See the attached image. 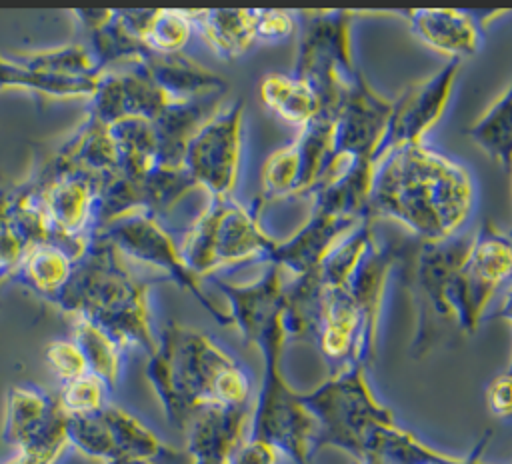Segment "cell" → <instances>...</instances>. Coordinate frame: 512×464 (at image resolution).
<instances>
[{"instance_id":"cell-9","label":"cell","mask_w":512,"mask_h":464,"mask_svg":"<svg viewBox=\"0 0 512 464\" xmlns=\"http://www.w3.org/2000/svg\"><path fill=\"white\" fill-rule=\"evenodd\" d=\"M512 276V240L490 224L472 234L468 252L450 278L446 298L462 334H474L496 288Z\"/></svg>"},{"instance_id":"cell-14","label":"cell","mask_w":512,"mask_h":464,"mask_svg":"<svg viewBox=\"0 0 512 464\" xmlns=\"http://www.w3.org/2000/svg\"><path fill=\"white\" fill-rule=\"evenodd\" d=\"M458 70L460 62L448 60L440 70L408 84L400 96L392 100V110L378 158L400 146L422 144V138L440 122L448 108Z\"/></svg>"},{"instance_id":"cell-7","label":"cell","mask_w":512,"mask_h":464,"mask_svg":"<svg viewBox=\"0 0 512 464\" xmlns=\"http://www.w3.org/2000/svg\"><path fill=\"white\" fill-rule=\"evenodd\" d=\"M470 240L472 236H452L444 242H402L398 266L416 312V332L410 346L416 358L426 356L448 336L460 332L446 290L468 252Z\"/></svg>"},{"instance_id":"cell-4","label":"cell","mask_w":512,"mask_h":464,"mask_svg":"<svg viewBox=\"0 0 512 464\" xmlns=\"http://www.w3.org/2000/svg\"><path fill=\"white\" fill-rule=\"evenodd\" d=\"M146 378L168 422L178 430L200 408L244 404L250 394L242 366L210 336L178 322L162 328L158 348L146 362Z\"/></svg>"},{"instance_id":"cell-43","label":"cell","mask_w":512,"mask_h":464,"mask_svg":"<svg viewBox=\"0 0 512 464\" xmlns=\"http://www.w3.org/2000/svg\"><path fill=\"white\" fill-rule=\"evenodd\" d=\"M60 458V452H16L4 464H56Z\"/></svg>"},{"instance_id":"cell-6","label":"cell","mask_w":512,"mask_h":464,"mask_svg":"<svg viewBox=\"0 0 512 464\" xmlns=\"http://www.w3.org/2000/svg\"><path fill=\"white\" fill-rule=\"evenodd\" d=\"M262 204V198L254 200L252 206L240 204L234 196H212L208 200L182 244H178L194 276L202 280L226 266L270 260L276 240L260 224Z\"/></svg>"},{"instance_id":"cell-23","label":"cell","mask_w":512,"mask_h":464,"mask_svg":"<svg viewBox=\"0 0 512 464\" xmlns=\"http://www.w3.org/2000/svg\"><path fill=\"white\" fill-rule=\"evenodd\" d=\"M152 80L170 96L172 102H188L214 94H226V80L214 70L192 60L184 52L156 54L146 50L140 60Z\"/></svg>"},{"instance_id":"cell-39","label":"cell","mask_w":512,"mask_h":464,"mask_svg":"<svg viewBox=\"0 0 512 464\" xmlns=\"http://www.w3.org/2000/svg\"><path fill=\"white\" fill-rule=\"evenodd\" d=\"M46 360L54 376L66 384L88 374V364L74 340H54L46 348Z\"/></svg>"},{"instance_id":"cell-20","label":"cell","mask_w":512,"mask_h":464,"mask_svg":"<svg viewBox=\"0 0 512 464\" xmlns=\"http://www.w3.org/2000/svg\"><path fill=\"white\" fill-rule=\"evenodd\" d=\"M502 12H470V10H400L394 16L402 18L410 32L428 48L462 60L474 56L482 46V26Z\"/></svg>"},{"instance_id":"cell-49","label":"cell","mask_w":512,"mask_h":464,"mask_svg":"<svg viewBox=\"0 0 512 464\" xmlns=\"http://www.w3.org/2000/svg\"><path fill=\"white\" fill-rule=\"evenodd\" d=\"M510 176H512V174H510Z\"/></svg>"},{"instance_id":"cell-37","label":"cell","mask_w":512,"mask_h":464,"mask_svg":"<svg viewBox=\"0 0 512 464\" xmlns=\"http://www.w3.org/2000/svg\"><path fill=\"white\" fill-rule=\"evenodd\" d=\"M104 396L106 384L98 376L88 372L72 382L62 384L58 400L68 416H82L102 410L108 404Z\"/></svg>"},{"instance_id":"cell-34","label":"cell","mask_w":512,"mask_h":464,"mask_svg":"<svg viewBox=\"0 0 512 464\" xmlns=\"http://www.w3.org/2000/svg\"><path fill=\"white\" fill-rule=\"evenodd\" d=\"M74 344L80 348L88 372L98 376L106 388H116L122 372V348L96 324L74 318Z\"/></svg>"},{"instance_id":"cell-47","label":"cell","mask_w":512,"mask_h":464,"mask_svg":"<svg viewBox=\"0 0 512 464\" xmlns=\"http://www.w3.org/2000/svg\"><path fill=\"white\" fill-rule=\"evenodd\" d=\"M356 464H376V462H372V460H362V462H356Z\"/></svg>"},{"instance_id":"cell-8","label":"cell","mask_w":512,"mask_h":464,"mask_svg":"<svg viewBox=\"0 0 512 464\" xmlns=\"http://www.w3.org/2000/svg\"><path fill=\"white\" fill-rule=\"evenodd\" d=\"M350 10H306L298 14L300 34L292 74L320 98L322 114L332 116L360 70L352 60Z\"/></svg>"},{"instance_id":"cell-25","label":"cell","mask_w":512,"mask_h":464,"mask_svg":"<svg viewBox=\"0 0 512 464\" xmlns=\"http://www.w3.org/2000/svg\"><path fill=\"white\" fill-rule=\"evenodd\" d=\"M222 100L224 94H214L188 102H172L152 122L160 166H182L190 138L222 106Z\"/></svg>"},{"instance_id":"cell-28","label":"cell","mask_w":512,"mask_h":464,"mask_svg":"<svg viewBox=\"0 0 512 464\" xmlns=\"http://www.w3.org/2000/svg\"><path fill=\"white\" fill-rule=\"evenodd\" d=\"M260 100L280 120L298 130L322 114L318 94L298 76L284 72H270L260 82Z\"/></svg>"},{"instance_id":"cell-17","label":"cell","mask_w":512,"mask_h":464,"mask_svg":"<svg viewBox=\"0 0 512 464\" xmlns=\"http://www.w3.org/2000/svg\"><path fill=\"white\" fill-rule=\"evenodd\" d=\"M170 96L152 80L142 64L104 70L90 96V118L110 126L126 118L154 122L168 106Z\"/></svg>"},{"instance_id":"cell-3","label":"cell","mask_w":512,"mask_h":464,"mask_svg":"<svg viewBox=\"0 0 512 464\" xmlns=\"http://www.w3.org/2000/svg\"><path fill=\"white\" fill-rule=\"evenodd\" d=\"M154 282L156 278L134 276L128 260L108 238L90 234L84 254L72 264L68 282L50 302L72 318L90 320L122 350L134 346L150 356L158 348L150 316Z\"/></svg>"},{"instance_id":"cell-12","label":"cell","mask_w":512,"mask_h":464,"mask_svg":"<svg viewBox=\"0 0 512 464\" xmlns=\"http://www.w3.org/2000/svg\"><path fill=\"white\" fill-rule=\"evenodd\" d=\"M244 102L222 104L190 138L182 166L198 188L212 196H232L240 174Z\"/></svg>"},{"instance_id":"cell-26","label":"cell","mask_w":512,"mask_h":464,"mask_svg":"<svg viewBox=\"0 0 512 464\" xmlns=\"http://www.w3.org/2000/svg\"><path fill=\"white\" fill-rule=\"evenodd\" d=\"M326 302V286L320 270L294 276L282 288V324L288 340L314 344L322 310Z\"/></svg>"},{"instance_id":"cell-11","label":"cell","mask_w":512,"mask_h":464,"mask_svg":"<svg viewBox=\"0 0 512 464\" xmlns=\"http://www.w3.org/2000/svg\"><path fill=\"white\" fill-rule=\"evenodd\" d=\"M108 238L126 260H136L140 264L160 268L168 278H172L182 290L190 292L200 306L222 326L232 324L228 312L220 310L204 292L200 278L192 274L186 266L180 246L160 224V220L150 212H134L126 218L112 222L110 226L92 232Z\"/></svg>"},{"instance_id":"cell-36","label":"cell","mask_w":512,"mask_h":464,"mask_svg":"<svg viewBox=\"0 0 512 464\" xmlns=\"http://www.w3.org/2000/svg\"><path fill=\"white\" fill-rule=\"evenodd\" d=\"M192 30L188 10H150L142 44L156 54H178L188 44Z\"/></svg>"},{"instance_id":"cell-2","label":"cell","mask_w":512,"mask_h":464,"mask_svg":"<svg viewBox=\"0 0 512 464\" xmlns=\"http://www.w3.org/2000/svg\"><path fill=\"white\" fill-rule=\"evenodd\" d=\"M472 204L468 170L426 144L394 148L374 164L368 216L390 218L416 240L444 242L456 236Z\"/></svg>"},{"instance_id":"cell-38","label":"cell","mask_w":512,"mask_h":464,"mask_svg":"<svg viewBox=\"0 0 512 464\" xmlns=\"http://www.w3.org/2000/svg\"><path fill=\"white\" fill-rule=\"evenodd\" d=\"M254 40L262 44H280L298 30V16L288 10H252Z\"/></svg>"},{"instance_id":"cell-27","label":"cell","mask_w":512,"mask_h":464,"mask_svg":"<svg viewBox=\"0 0 512 464\" xmlns=\"http://www.w3.org/2000/svg\"><path fill=\"white\" fill-rule=\"evenodd\" d=\"M194 30L224 60L244 56L254 44L252 10H188Z\"/></svg>"},{"instance_id":"cell-32","label":"cell","mask_w":512,"mask_h":464,"mask_svg":"<svg viewBox=\"0 0 512 464\" xmlns=\"http://www.w3.org/2000/svg\"><path fill=\"white\" fill-rule=\"evenodd\" d=\"M100 414L108 426V432L114 444V452H116L114 460L118 458L160 460L170 452L162 444V440L128 410L116 404H106L100 410Z\"/></svg>"},{"instance_id":"cell-45","label":"cell","mask_w":512,"mask_h":464,"mask_svg":"<svg viewBox=\"0 0 512 464\" xmlns=\"http://www.w3.org/2000/svg\"><path fill=\"white\" fill-rule=\"evenodd\" d=\"M498 316L504 318V320H508V322L512 324V290H510V292L506 294V298L502 300L500 310H498Z\"/></svg>"},{"instance_id":"cell-33","label":"cell","mask_w":512,"mask_h":464,"mask_svg":"<svg viewBox=\"0 0 512 464\" xmlns=\"http://www.w3.org/2000/svg\"><path fill=\"white\" fill-rule=\"evenodd\" d=\"M74 260L52 244L32 248L22 260L16 278L48 302L62 290L72 272Z\"/></svg>"},{"instance_id":"cell-40","label":"cell","mask_w":512,"mask_h":464,"mask_svg":"<svg viewBox=\"0 0 512 464\" xmlns=\"http://www.w3.org/2000/svg\"><path fill=\"white\" fill-rule=\"evenodd\" d=\"M486 402L494 416H512V374L504 372L488 384Z\"/></svg>"},{"instance_id":"cell-29","label":"cell","mask_w":512,"mask_h":464,"mask_svg":"<svg viewBox=\"0 0 512 464\" xmlns=\"http://www.w3.org/2000/svg\"><path fill=\"white\" fill-rule=\"evenodd\" d=\"M470 140L512 174V80L466 130Z\"/></svg>"},{"instance_id":"cell-21","label":"cell","mask_w":512,"mask_h":464,"mask_svg":"<svg viewBox=\"0 0 512 464\" xmlns=\"http://www.w3.org/2000/svg\"><path fill=\"white\" fill-rule=\"evenodd\" d=\"M362 220L342 218L324 210L312 208L310 216L302 226L284 240H276L268 264L278 266L280 270H290L294 276L306 274L318 268L330 250L352 232Z\"/></svg>"},{"instance_id":"cell-31","label":"cell","mask_w":512,"mask_h":464,"mask_svg":"<svg viewBox=\"0 0 512 464\" xmlns=\"http://www.w3.org/2000/svg\"><path fill=\"white\" fill-rule=\"evenodd\" d=\"M102 74V72H100ZM98 76L94 78H64L28 68L0 54V90H28L48 98H90L96 90Z\"/></svg>"},{"instance_id":"cell-48","label":"cell","mask_w":512,"mask_h":464,"mask_svg":"<svg viewBox=\"0 0 512 464\" xmlns=\"http://www.w3.org/2000/svg\"><path fill=\"white\" fill-rule=\"evenodd\" d=\"M508 374H512V358H510V364H508V370H506Z\"/></svg>"},{"instance_id":"cell-18","label":"cell","mask_w":512,"mask_h":464,"mask_svg":"<svg viewBox=\"0 0 512 464\" xmlns=\"http://www.w3.org/2000/svg\"><path fill=\"white\" fill-rule=\"evenodd\" d=\"M402 252V242H384L380 244L376 238L366 248L350 276L344 280L342 288L350 296L356 312L360 316L362 338L358 364L368 368L374 360L376 352V336H378V318L386 292L388 278L392 270L398 266Z\"/></svg>"},{"instance_id":"cell-1","label":"cell","mask_w":512,"mask_h":464,"mask_svg":"<svg viewBox=\"0 0 512 464\" xmlns=\"http://www.w3.org/2000/svg\"><path fill=\"white\" fill-rule=\"evenodd\" d=\"M216 286L230 304V322L246 342L260 350L264 360L248 440L270 446L294 464H312L316 422L282 370L284 344L288 342L282 324V270L270 266L254 282H216Z\"/></svg>"},{"instance_id":"cell-10","label":"cell","mask_w":512,"mask_h":464,"mask_svg":"<svg viewBox=\"0 0 512 464\" xmlns=\"http://www.w3.org/2000/svg\"><path fill=\"white\" fill-rule=\"evenodd\" d=\"M340 164L334 158V118L320 114L298 130V136L274 150L262 166V200L310 194Z\"/></svg>"},{"instance_id":"cell-13","label":"cell","mask_w":512,"mask_h":464,"mask_svg":"<svg viewBox=\"0 0 512 464\" xmlns=\"http://www.w3.org/2000/svg\"><path fill=\"white\" fill-rule=\"evenodd\" d=\"M2 440L16 452L68 450V414L58 396L34 386H12L6 396Z\"/></svg>"},{"instance_id":"cell-5","label":"cell","mask_w":512,"mask_h":464,"mask_svg":"<svg viewBox=\"0 0 512 464\" xmlns=\"http://www.w3.org/2000/svg\"><path fill=\"white\" fill-rule=\"evenodd\" d=\"M300 400L316 422L314 452L334 446L350 454L356 462L372 434L394 420L392 410L376 400L366 380L362 364H346L310 392H300Z\"/></svg>"},{"instance_id":"cell-44","label":"cell","mask_w":512,"mask_h":464,"mask_svg":"<svg viewBox=\"0 0 512 464\" xmlns=\"http://www.w3.org/2000/svg\"><path fill=\"white\" fill-rule=\"evenodd\" d=\"M488 440H490V432H486V434L478 440V444L472 448V452H470L468 456H464V458H454V456H452V458H450L448 462H444V464H484L482 452H484Z\"/></svg>"},{"instance_id":"cell-35","label":"cell","mask_w":512,"mask_h":464,"mask_svg":"<svg viewBox=\"0 0 512 464\" xmlns=\"http://www.w3.org/2000/svg\"><path fill=\"white\" fill-rule=\"evenodd\" d=\"M144 210L156 218L172 210L182 198H186L198 186L188 176L184 166H160L156 164L142 180H138Z\"/></svg>"},{"instance_id":"cell-46","label":"cell","mask_w":512,"mask_h":464,"mask_svg":"<svg viewBox=\"0 0 512 464\" xmlns=\"http://www.w3.org/2000/svg\"><path fill=\"white\" fill-rule=\"evenodd\" d=\"M106 464H162V462L150 460V458H118V460H110Z\"/></svg>"},{"instance_id":"cell-24","label":"cell","mask_w":512,"mask_h":464,"mask_svg":"<svg viewBox=\"0 0 512 464\" xmlns=\"http://www.w3.org/2000/svg\"><path fill=\"white\" fill-rule=\"evenodd\" d=\"M374 160H344L336 172L312 192V208L342 218L364 220L368 216V200L372 190Z\"/></svg>"},{"instance_id":"cell-41","label":"cell","mask_w":512,"mask_h":464,"mask_svg":"<svg viewBox=\"0 0 512 464\" xmlns=\"http://www.w3.org/2000/svg\"><path fill=\"white\" fill-rule=\"evenodd\" d=\"M276 458H278V454L270 446H266L262 442L246 440V444L234 456L232 464H274Z\"/></svg>"},{"instance_id":"cell-19","label":"cell","mask_w":512,"mask_h":464,"mask_svg":"<svg viewBox=\"0 0 512 464\" xmlns=\"http://www.w3.org/2000/svg\"><path fill=\"white\" fill-rule=\"evenodd\" d=\"M250 416L248 402L200 408L182 430L188 464H232L248 440Z\"/></svg>"},{"instance_id":"cell-30","label":"cell","mask_w":512,"mask_h":464,"mask_svg":"<svg viewBox=\"0 0 512 464\" xmlns=\"http://www.w3.org/2000/svg\"><path fill=\"white\" fill-rule=\"evenodd\" d=\"M114 150L116 168L130 180H142L158 164L156 134L150 120L126 118L108 126Z\"/></svg>"},{"instance_id":"cell-22","label":"cell","mask_w":512,"mask_h":464,"mask_svg":"<svg viewBox=\"0 0 512 464\" xmlns=\"http://www.w3.org/2000/svg\"><path fill=\"white\" fill-rule=\"evenodd\" d=\"M116 150L106 124L86 116L72 136L42 164L40 178L78 172L100 182L104 176L116 172Z\"/></svg>"},{"instance_id":"cell-16","label":"cell","mask_w":512,"mask_h":464,"mask_svg":"<svg viewBox=\"0 0 512 464\" xmlns=\"http://www.w3.org/2000/svg\"><path fill=\"white\" fill-rule=\"evenodd\" d=\"M50 242V222L32 180L0 186V286L16 272L26 254Z\"/></svg>"},{"instance_id":"cell-15","label":"cell","mask_w":512,"mask_h":464,"mask_svg":"<svg viewBox=\"0 0 512 464\" xmlns=\"http://www.w3.org/2000/svg\"><path fill=\"white\" fill-rule=\"evenodd\" d=\"M392 100L380 96L362 72L344 92L334 114V158L338 164L352 158H378Z\"/></svg>"},{"instance_id":"cell-42","label":"cell","mask_w":512,"mask_h":464,"mask_svg":"<svg viewBox=\"0 0 512 464\" xmlns=\"http://www.w3.org/2000/svg\"><path fill=\"white\" fill-rule=\"evenodd\" d=\"M112 14H114V10H74L72 12V16L86 30V34H92V32L100 30L102 26H106L110 22Z\"/></svg>"}]
</instances>
